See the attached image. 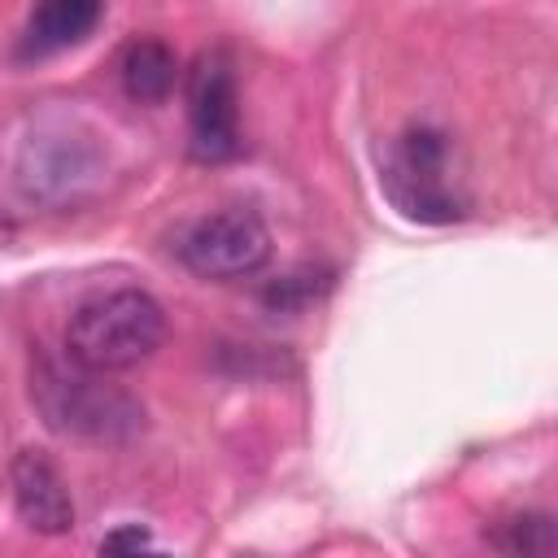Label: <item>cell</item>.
Returning a JSON list of instances; mask_svg holds the SVG:
<instances>
[{
	"mask_svg": "<svg viewBox=\"0 0 558 558\" xmlns=\"http://www.w3.org/2000/svg\"><path fill=\"white\" fill-rule=\"evenodd\" d=\"M187 126L201 161H227L240 153V96L222 52H205L187 78Z\"/></svg>",
	"mask_w": 558,
	"mask_h": 558,
	"instance_id": "cell-5",
	"label": "cell"
},
{
	"mask_svg": "<svg viewBox=\"0 0 558 558\" xmlns=\"http://www.w3.org/2000/svg\"><path fill=\"white\" fill-rule=\"evenodd\" d=\"M166 340V310L144 288H113L83 301L65 323V357L118 375L148 362Z\"/></svg>",
	"mask_w": 558,
	"mask_h": 558,
	"instance_id": "cell-2",
	"label": "cell"
},
{
	"mask_svg": "<svg viewBox=\"0 0 558 558\" xmlns=\"http://www.w3.org/2000/svg\"><path fill=\"white\" fill-rule=\"evenodd\" d=\"M92 179H96V153L78 135L44 131V135H31L22 144L17 183L26 196L65 201V196H78V187H87Z\"/></svg>",
	"mask_w": 558,
	"mask_h": 558,
	"instance_id": "cell-6",
	"label": "cell"
},
{
	"mask_svg": "<svg viewBox=\"0 0 558 558\" xmlns=\"http://www.w3.org/2000/svg\"><path fill=\"white\" fill-rule=\"evenodd\" d=\"M497 549H506V554H554V545H558V536H554V514H545V510H527V514H510V519H501L497 523V532L488 536Z\"/></svg>",
	"mask_w": 558,
	"mask_h": 558,
	"instance_id": "cell-10",
	"label": "cell"
},
{
	"mask_svg": "<svg viewBox=\"0 0 558 558\" xmlns=\"http://www.w3.org/2000/svg\"><path fill=\"white\" fill-rule=\"evenodd\" d=\"M318 292V283H310V275H288V279H279L275 288H266V305L270 310H296V305H305L310 296Z\"/></svg>",
	"mask_w": 558,
	"mask_h": 558,
	"instance_id": "cell-11",
	"label": "cell"
},
{
	"mask_svg": "<svg viewBox=\"0 0 558 558\" xmlns=\"http://www.w3.org/2000/svg\"><path fill=\"white\" fill-rule=\"evenodd\" d=\"M100 17L105 0H39L22 31V57H52L83 44L100 26Z\"/></svg>",
	"mask_w": 558,
	"mask_h": 558,
	"instance_id": "cell-8",
	"label": "cell"
},
{
	"mask_svg": "<svg viewBox=\"0 0 558 558\" xmlns=\"http://www.w3.org/2000/svg\"><path fill=\"white\" fill-rule=\"evenodd\" d=\"M445 157H449V144L436 126H410L405 135H397L384 161V192L405 218L440 227L466 214V201L445 179Z\"/></svg>",
	"mask_w": 558,
	"mask_h": 558,
	"instance_id": "cell-3",
	"label": "cell"
},
{
	"mask_svg": "<svg viewBox=\"0 0 558 558\" xmlns=\"http://www.w3.org/2000/svg\"><path fill=\"white\" fill-rule=\"evenodd\" d=\"M140 549H153V532L140 523H126L100 536V554H140Z\"/></svg>",
	"mask_w": 558,
	"mask_h": 558,
	"instance_id": "cell-12",
	"label": "cell"
},
{
	"mask_svg": "<svg viewBox=\"0 0 558 558\" xmlns=\"http://www.w3.org/2000/svg\"><path fill=\"white\" fill-rule=\"evenodd\" d=\"M31 401L61 436L118 445L144 432V405L126 388L109 384V375L87 371L74 357L57 362L39 353L31 366Z\"/></svg>",
	"mask_w": 558,
	"mask_h": 558,
	"instance_id": "cell-1",
	"label": "cell"
},
{
	"mask_svg": "<svg viewBox=\"0 0 558 558\" xmlns=\"http://www.w3.org/2000/svg\"><path fill=\"white\" fill-rule=\"evenodd\" d=\"M17 519L39 536H65L74 527V497L44 449H22L9 466Z\"/></svg>",
	"mask_w": 558,
	"mask_h": 558,
	"instance_id": "cell-7",
	"label": "cell"
},
{
	"mask_svg": "<svg viewBox=\"0 0 558 558\" xmlns=\"http://www.w3.org/2000/svg\"><path fill=\"white\" fill-rule=\"evenodd\" d=\"M179 83V61L161 39H135L122 52V92L135 105H161Z\"/></svg>",
	"mask_w": 558,
	"mask_h": 558,
	"instance_id": "cell-9",
	"label": "cell"
},
{
	"mask_svg": "<svg viewBox=\"0 0 558 558\" xmlns=\"http://www.w3.org/2000/svg\"><path fill=\"white\" fill-rule=\"evenodd\" d=\"M174 253L201 279H244L266 266L270 231L253 209H218L187 222L174 240Z\"/></svg>",
	"mask_w": 558,
	"mask_h": 558,
	"instance_id": "cell-4",
	"label": "cell"
}]
</instances>
